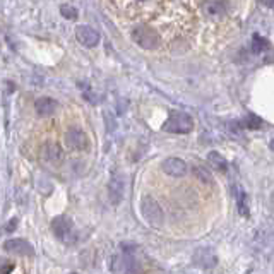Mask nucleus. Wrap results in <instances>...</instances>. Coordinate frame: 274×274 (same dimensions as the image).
Segmentation results:
<instances>
[{"label":"nucleus","mask_w":274,"mask_h":274,"mask_svg":"<svg viewBox=\"0 0 274 274\" xmlns=\"http://www.w3.org/2000/svg\"><path fill=\"white\" fill-rule=\"evenodd\" d=\"M192 129H194V120L185 112H170V117L163 125V131L170 134H188Z\"/></svg>","instance_id":"obj_1"},{"label":"nucleus","mask_w":274,"mask_h":274,"mask_svg":"<svg viewBox=\"0 0 274 274\" xmlns=\"http://www.w3.org/2000/svg\"><path fill=\"white\" fill-rule=\"evenodd\" d=\"M132 40L144 50H154L160 45V35H158L156 29L149 28V26H136L131 31Z\"/></svg>","instance_id":"obj_2"},{"label":"nucleus","mask_w":274,"mask_h":274,"mask_svg":"<svg viewBox=\"0 0 274 274\" xmlns=\"http://www.w3.org/2000/svg\"><path fill=\"white\" fill-rule=\"evenodd\" d=\"M140 213H142L144 220L153 227H161L163 221H165V214H163L160 204L149 195L142 197V201H140Z\"/></svg>","instance_id":"obj_3"},{"label":"nucleus","mask_w":274,"mask_h":274,"mask_svg":"<svg viewBox=\"0 0 274 274\" xmlns=\"http://www.w3.org/2000/svg\"><path fill=\"white\" fill-rule=\"evenodd\" d=\"M51 229H53L55 236L62 242H70L74 235V223L67 216H57L51 221Z\"/></svg>","instance_id":"obj_4"},{"label":"nucleus","mask_w":274,"mask_h":274,"mask_svg":"<svg viewBox=\"0 0 274 274\" xmlns=\"http://www.w3.org/2000/svg\"><path fill=\"white\" fill-rule=\"evenodd\" d=\"M65 142H67V146L70 149H76V151H84L90 146L86 132L81 127H70L67 131V134H65Z\"/></svg>","instance_id":"obj_5"},{"label":"nucleus","mask_w":274,"mask_h":274,"mask_svg":"<svg viewBox=\"0 0 274 274\" xmlns=\"http://www.w3.org/2000/svg\"><path fill=\"white\" fill-rule=\"evenodd\" d=\"M76 38L79 40L81 45L88 46V48H94L99 43V35L96 29H92L91 26H77L76 28Z\"/></svg>","instance_id":"obj_6"},{"label":"nucleus","mask_w":274,"mask_h":274,"mask_svg":"<svg viewBox=\"0 0 274 274\" xmlns=\"http://www.w3.org/2000/svg\"><path fill=\"white\" fill-rule=\"evenodd\" d=\"M3 249L9 254L14 255H35V250H33L31 243L26 242L24 238H12V240H7L3 243Z\"/></svg>","instance_id":"obj_7"},{"label":"nucleus","mask_w":274,"mask_h":274,"mask_svg":"<svg viewBox=\"0 0 274 274\" xmlns=\"http://www.w3.org/2000/svg\"><path fill=\"white\" fill-rule=\"evenodd\" d=\"M161 168H163V172L170 177H185V173H187V170H188L187 163L183 160H180V158H166V160L163 161Z\"/></svg>","instance_id":"obj_8"},{"label":"nucleus","mask_w":274,"mask_h":274,"mask_svg":"<svg viewBox=\"0 0 274 274\" xmlns=\"http://www.w3.org/2000/svg\"><path fill=\"white\" fill-rule=\"evenodd\" d=\"M110 201H112V204H120L122 197H124V190H125V182L124 179H122V175H118V173H115L112 177V180H110Z\"/></svg>","instance_id":"obj_9"},{"label":"nucleus","mask_w":274,"mask_h":274,"mask_svg":"<svg viewBox=\"0 0 274 274\" xmlns=\"http://www.w3.org/2000/svg\"><path fill=\"white\" fill-rule=\"evenodd\" d=\"M35 108L40 117H50V115L57 112L58 101L53 98H48V96H43V98H38L35 101Z\"/></svg>","instance_id":"obj_10"},{"label":"nucleus","mask_w":274,"mask_h":274,"mask_svg":"<svg viewBox=\"0 0 274 274\" xmlns=\"http://www.w3.org/2000/svg\"><path fill=\"white\" fill-rule=\"evenodd\" d=\"M194 261H195V264H199L201 268L211 269L216 266L218 259L211 249H199V250H195V254H194Z\"/></svg>","instance_id":"obj_11"},{"label":"nucleus","mask_w":274,"mask_h":274,"mask_svg":"<svg viewBox=\"0 0 274 274\" xmlns=\"http://www.w3.org/2000/svg\"><path fill=\"white\" fill-rule=\"evenodd\" d=\"M43 156L46 158L48 161L51 163H58L62 160V149L58 144L55 142H46L45 144V149H43Z\"/></svg>","instance_id":"obj_12"},{"label":"nucleus","mask_w":274,"mask_h":274,"mask_svg":"<svg viewBox=\"0 0 274 274\" xmlns=\"http://www.w3.org/2000/svg\"><path fill=\"white\" fill-rule=\"evenodd\" d=\"M236 207H238V213L242 216H249L250 211H249V195L245 194L243 188H238L236 190Z\"/></svg>","instance_id":"obj_13"},{"label":"nucleus","mask_w":274,"mask_h":274,"mask_svg":"<svg viewBox=\"0 0 274 274\" xmlns=\"http://www.w3.org/2000/svg\"><path fill=\"white\" fill-rule=\"evenodd\" d=\"M207 161H209L211 165H213L216 170H221V172H227V168H228L227 160H225V158L221 156L220 153H216V151H211V153L207 154Z\"/></svg>","instance_id":"obj_14"},{"label":"nucleus","mask_w":274,"mask_h":274,"mask_svg":"<svg viewBox=\"0 0 274 274\" xmlns=\"http://www.w3.org/2000/svg\"><path fill=\"white\" fill-rule=\"evenodd\" d=\"M60 14L65 17V19H69V21H76L77 16H79L77 9L74 5H70V3H62V5H60Z\"/></svg>","instance_id":"obj_15"},{"label":"nucleus","mask_w":274,"mask_h":274,"mask_svg":"<svg viewBox=\"0 0 274 274\" xmlns=\"http://www.w3.org/2000/svg\"><path fill=\"white\" fill-rule=\"evenodd\" d=\"M250 48H252V51H254V53H261L262 50H266V48H268V42H266L262 36L254 35V36H252V45H250Z\"/></svg>","instance_id":"obj_16"},{"label":"nucleus","mask_w":274,"mask_h":274,"mask_svg":"<svg viewBox=\"0 0 274 274\" xmlns=\"http://www.w3.org/2000/svg\"><path fill=\"white\" fill-rule=\"evenodd\" d=\"M242 125L243 127H249V129H261L262 127V120L255 115H249L242 120Z\"/></svg>","instance_id":"obj_17"},{"label":"nucleus","mask_w":274,"mask_h":274,"mask_svg":"<svg viewBox=\"0 0 274 274\" xmlns=\"http://www.w3.org/2000/svg\"><path fill=\"white\" fill-rule=\"evenodd\" d=\"M194 173L202 180V182H206V183L213 182V175L207 172V168H204V166H194Z\"/></svg>","instance_id":"obj_18"},{"label":"nucleus","mask_w":274,"mask_h":274,"mask_svg":"<svg viewBox=\"0 0 274 274\" xmlns=\"http://www.w3.org/2000/svg\"><path fill=\"white\" fill-rule=\"evenodd\" d=\"M79 88L83 90V96H84V98H86L90 103H96V101H98V98H96V96H92V91L90 90V86H88L86 83H84V84L79 83Z\"/></svg>","instance_id":"obj_19"},{"label":"nucleus","mask_w":274,"mask_h":274,"mask_svg":"<svg viewBox=\"0 0 274 274\" xmlns=\"http://www.w3.org/2000/svg\"><path fill=\"white\" fill-rule=\"evenodd\" d=\"M204 5H206V9L211 10V14H220V12H223V9H225V3H221V2H206Z\"/></svg>","instance_id":"obj_20"},{"label":"nucleus","mask_w":274,"mask_h":274,"mask_svg":"<svg viewBox=\"0 0 274 274\" xmlns=\"http://www.w3.org/2000/svg\"><path fill=\"white\" fill-rule=\"evenodd\" d=\"M17 227V218H12V220L9 221V223L5 225V228H3V231L5 233H10V231H14V228Z\"/></svg>","instance_id":"obj_21"}]
</instances>
